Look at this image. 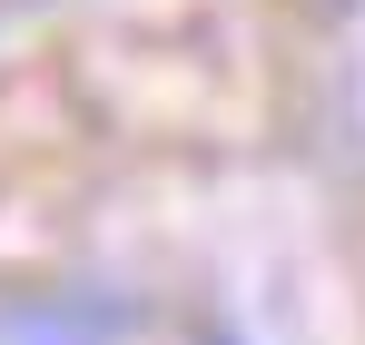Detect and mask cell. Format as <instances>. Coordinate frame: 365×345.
Wrapping results in <instances>:
<instances>
[{"instance_id":"1","label":"cell","mask_w":365,"mask_h":345,"mask_svg":"<svg viewBox=\"0 0 365 345\" xmlns=\"http://www.w3.org/2000/svg\"><path fill=\"white\" fill-rule=\"evenodd\" d=\"M119 316L79 306V296H40V306H0V345H109Z\"/></svg>"},{"instance_id":"2","label":"cell","mask_w":365,"mask_h":345,"mask_svg":"<svg viewBox=\"0 0 365 345\" xmlns=\"http://www.w3.org/2000/svg\"><path fill=\"white\" fill-rule=\"evenodd\" d=\"M217 345H237V336H217Z\"/></svg>"}]
</instances>
